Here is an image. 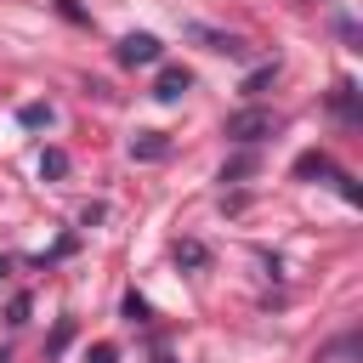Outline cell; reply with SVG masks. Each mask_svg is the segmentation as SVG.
Instances as JSON below:
<instances>
[{
  "mask_svg": "<svg viewBox=\"0 0 363 363\" xmlns=\"http://www.w3.org/2000/svg\"><path fill=\"white\" fill-rule=\"evenodd\" d=\"M278 130V113H267V108H238V113H227V136L233 142H261V136H272Z\"/></svg>",
  "mask_w": 363,
  "mask_h": 363,
  "instance_id": "obj_1",
  "label": "cell"
},
{
  "mask_svg": "<svg viewBox=\"0 0 363 363\" xmlns=\"http://www.w3.org/2000/svg\"><path fill=\"white\" fill-rule=\"evenodd\" d=\"M159 57H164L159 34H125V40H119V62H125V68H147V62H159Z\"/></svg>",
  "mask_w": 363,
  "mask_h": 363,
  "instance_id": "obj_2",
  "label": "cell"
},
{
  "mask_svg": "<svg viewBox=\"0 0 363 363\" xmlns=\"http://www.w3.org/2000/svg\"><path fill=\"white\" fill-rule=\"evenodd\" d=\"M187 85H193V74H187V68H164V74H159V85H153V96H159V102H176Z\"/></svg>",
  "mask_w": 363,
  "mask_h": 363,
  "instance_id": "obj_3",
  "label": "cell"
},
{
  "mask_svg": "<svg viewBox=\"0 0 363 363\" xmlns=\"http://www.w3.org/2000/svg\"><path fill=\"white\" fill-rule=\"evenodd\" d=\"M130 153H136V159H164L170 142H164L159 130H136V136H130Z\"/></svg>",
  "mask_w": 363,
  "mask_h": 363,
  "instance_id": "obj_4",
  "label": "cell"
},
{
  "mask_svg": "<svg viewBox=\"0 0 363 363\" xmlns=\"http://www.w3.org/2000/svg\"><path fill=\"white\" fill-rule=\"evenodd\" d=\"M295 176H335V164H329V153H301Z\"/></svg>",
  "mask_w": 363,
  "mask_h": 363,
  "instance_id": "obj_5",
  "label": "cell"
},
{
  "mask_svg": "<svg viewBox=\"0 0 363 363\" xmlns=\"http://www.w3.org/2000/svg\"><path fill=\"white\" fill-rule=\"evenodd\" d=\"M40 176H51V182L68 176V153H62V147H45V153H40Z\"/></svg>",
  "mask_w": 363,
  "mask_h": 363,
  "instance_id": "obj_6",
  "label": "cell"
},
{
  "mask_svg": "<svg viewBox=\"0 0 363 363\" xmlns=\"http://www.w3.org/2000/svg\"><path fill=\"white\" fill-rule=\"evenodd\" d=\"M272 74H278V62H261V68H255V74L244 79V96H255V91H267V85H272Z\"/></svg>",
  "mask_w": 363,
  "mask_h": 363,
  "instance_id": "obj_7",
  "label": "cell"
},
{
  "mask_svg": "<svg viewBox=\"0 0 363 363\" xmlns=\"http://www.w3.org/2000/svg\"><path fill=\"white\" fill-rule=\"evenodd\" d=\"M17 119H23L28 130H40V125H51V102H28V108H23Z\"/></svg>",
  "mask_w": 363,
  "mask_h": 363,
  "instance_id": "obj_8",
  "label": "cell"
},
{
  "mask_svg": "<svg viewBox=\"0 0 363 363\" xmlns=\"http://www.w3.org/2000/svg\"><path fill=\"white\" fill-rule=\"evenodd\" d=\"M335 108H340V119H357V91L340 85V91H335Z\"/></svg>",
  "mask_w": 363,
  "mask_h": 363,
  "instance_id": "obj_9",
  "label": "cell"
},
{
  "mask_svg": "<svg viewBox=\"0 0 363 363\" xmlns=\"http://www.w3.org/2000/svg\"><path fill=\"white\" fill-rule=\"evenodd\" d=\"M250 170H255V153H238V159L221 170V182H238V176H250Z\"/></svg>",
  "mask_w": 363,
  "mask_h": 363,
  "instance_id": "obj_10",
  "label": "cell"
},
{
  "mask_svg": "<svg viewBox=\"0 0 363 363\" xmlns=\"http://www.w3.org/2000/svg\"><path fill=\"white\" fill-rule=\"evenodd\" d=\"M176 261H182V267H204V244H193V238L176 244Z\"/></svg>",
  "mask_w": 363,
  "mask_h": 363,
  "instance_id": "obj_11",
  "label": "cell"
},
{
  "mask_svg": "<svg viewBox=\"0 0 363 363\" xmlns=\"http://www.w3.org/2000/svg\"><path fill=\"white\" fill-rule=\"evenodd\" d=\"M125 318H130V323H147V301H142V295H136V289H130V295H125Z\"/></svg>",
  "mask_w": 363,
  "mask_h": 363,
  "instance_id": "obj_12",
  "label": "cell"
},
{
  "mask_svg": "<svg viewBox=\"0 0 363 363\" xmlns=\"http://www.w3.org/2000/svg\"><path fill=\"white\" fill-rule=\"evenodd\" d=\"M91 363H119V346H113V340H96V346H91Z\"/></svg>",
  "mask_w": 363,
  "mask_h": 363,
  "instance_id": "obj_13",
  "label": "cell"
},
{
  "mask_svg": "<svg viewBox=\"0 0 363 363\" xmlns=\"http://www.w3.org/2000/svg\"><path fill=\"white\" fill-rule=\"evenodd\" d=\"M51 6H57L68 23H91V11H85V6H74V0H51Z\"/></svg>",
  "mask_w": 363,
  "mask_h": 363,
  "instance_id": "obj_14",
  "label": "cell"
},
{
  "mask_svg": "<svg viewBox=\"0 0 363 363\" xmlns=\"http://www.w3.org/2000/svg\"><path fill=\"white\" fill-rule=\"evenodd\" d=\"M0 363H11V357H6V352H0Z\"/></svg>",
  "mask_w": 363,
  "mask_h": 363,
  "instance_id": "obj_15",
  "label": "cell"
}]
</instances>
